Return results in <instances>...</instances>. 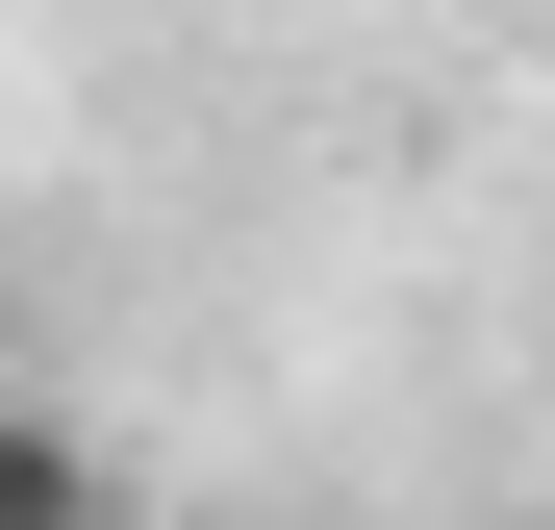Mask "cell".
<instances>
[{"instance_id":"cell-1","label":"cell","mask_w":555,"mask_h":530,"mask_svg":"<svg viewBox=\"0 0 555 530\" xmlns=\"http://www.w3.org/2000/svg\"><path fill=\"white\" fill-rule=\"evenodd\" d=\"M0 530H102V455H76L51 404H0Z\"/></svg>"}]
</instances>
